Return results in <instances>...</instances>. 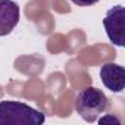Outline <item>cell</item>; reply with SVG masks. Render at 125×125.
<instances>
[{
  "instance_id": "obj_1",
  "label": "cell",
  "mask_w": 125,
  "mask_h": 125,
  "mask_svg": "<svg viewBox=\"0 0 125 125\" xmlns=\"http://www.w3.org/2000/svg\"><path fill=\"white\" fill-rule=\"evenodd\" d=\"M46 115L22 102H0V125H41Z\"/></svg>"
},
{
  "instance_id": "obj_2",
  "label": "cell",
  "mask_w": 125,
  "mask_h": 125,
  "mask_svg": "<svg viewBox=\"0 0 125 125\" xmlns=\"http://www.w3.org/2000/svg\"><path fill=\"white\" fill-rule=\"evenodd\" d=\"M109 109V99L106 94L96 88L87 87L75 97V110L85 122H94Z\"/></svg>"
},
{
  "instance_id": "obj_3",
  "label": "cell",
  "mask_w": 125,
  "mask_h": 125,
  "mask_svg": "<svg viewBox=\"0 0 125 125\" xmlns=\"http://www.w3.org/2000/svg\"><path fill=\"white\" fill-rule=\"evenodd\" d=\"M103 27L106 34L118 47H124L125 44V8L122 5H116L110 8L103 19Z\"/></svg>"
},
{
  "instance_id": "obj_4",
  "label": "cell",
  "mask_w": 125,
  "mask_h": 125,
  "mask_svg": "<svg viewBox=\"0 0 125 125\" xmlns=\"http://www.w3.org/2000/svg\"><path fill=\"white\" fill-rule=\"evenodd\" d=\"M100 78L104 87L113 93H121L125 87V69L113 62H107L100 68Z\"/></svg>"
},
{
  "instance_id": "obj_5",
  "label": "cell",
  "mask_w": 125,
  "mask_h": 125,
  "mask_svg": "<svg viewBox=\"0 0 125 125\" xmlns=\"http://www.w3.org/2000/svg\"><path fill=\"white\" fill-rule=\"evenodd\" d=\"M21 10L13 0H0V37L9 35L18 25Z\"/></svg>"
},
{
  "instance_id": "obj_6",
  "label": "cell",
  "mask_w": 125,
  "mask_h": 125,
  "mask_svg": "<svg viewBox=\"0 0 125 125\" xmlns=\"http://www.w3.org/2000/svg\"><path fill=\"white\" fill-rule=\"evenodd\" d=\"M71 2L78 5V6H93V5H96L99 2V0H71Z\"/></svg>"
},
{
  "instance_id": "obj_7",
  "label": "cell",
  "mask_w": 125,
  "mask_h": 125,
  "mask_svg": "<svg viewBox=\"0 0 125 125\" xmlns=\"http://www.w3.org/2000/svg\"><path fill=\"white\" fill-rule=\"evenodd\" d=\"M106 121H113V122H116V124H121V122H119V119L112 118V116H107V118H100V124H103V122H106Z\"/></svg>"
}]
</instances>
